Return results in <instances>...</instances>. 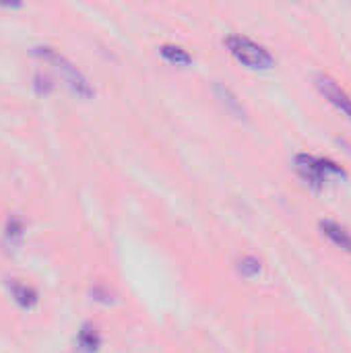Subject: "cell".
Masks as SVG:
<instances>
[{"label": "cell", "mask_w": 351, "mask_h": 353, "mask_svg": "<svg viewBox=\"0 0 351 353\" xmlns=\"http://www.w3.org/2000/svg\"><path fill=\"white\" fill-rule=\"evenodd\" d=\"M35 87H37V91H39V93H48L54 85L50 83V79H48L46 74L37 72V74H35Z\"/></svg>", "instance_id": "12"}, {"label": "cell", "mask_w": 351, "mask_h": 353, "mask_svg": "<svg viewBox=\"0 0 351 353\" xmlns=\"http://www.w3.org/2000/svg\"><path fill=\"white\" fill-rule=\"evenodd\" d=\"M228 52L244 66L248 68H271L275 64L273 54L269 52V48H265L263 43L254 41L248 35L242 33H230L223 39Z\"/></svg>", "instance_id": "3"}, {"label": "cell", "mask_w": 351, "mask_h": 353, "mask_svg": "<svg viewBox=\"0 0 351 353\" xmlns=\"http://www.w3.org/2000/svg\"><path fill=\"white\" fill-rule=\"evenodd\" d=\"M236 269H238V273L242 277H248L250 279V277H257L261 273V261L254 259V256H250V254H246V256L238 259Z\"/></svg>", "instance_id": "10"}, {"label": "cell", "mask_w": 351, "mask_h": 353, "mask_svg": "<svg viewBox=\"0 0 351 353\" xmlns=\"http://www.w3.org/2000/svg\"><path fill=\"white\" fill-rule=\"evenodd\" d=\"M23 232H25V223H23V219H21V217H17V215H10V217H8V221H6V238L10 240V244L19 242V240L23 238Z\"/></svg>", "instance_id": "11"}, {"label": "cell", "mask_w": 351, "mask_h": 353, "mask_svg": "<svg viewBox=\"0 0 351 353\" xmlns=\"http://www.w3.org/2000/svg\"><path fill=\"white\" fill-rule=\"evenodd\" d=\"M10 296H12V300H14L21 308H25V310H31V308L39 302L37 292H35L31 285H27V283H23V281H17V279L10 283Z\"/></svg>", "instance_id": "7"}, {"label": "cell", "mask_w": 351, "mask_h": 353, "mask_svg": "<svg viewBox=\"0 0 351 353\" xmlns=\"http://www.w3.org/2000/svg\"><path fill=\"white\" fill-rule=\"evenodd\" d=\"M296 170L304 182H308L314 190H321L333 178H348V172L329 157H317L310 153L296 155Z\"/></svg>", "instance_id": "2"}, {"label": "cell", "mask_w": 351, "mask_h": 353, "mask_svg": "<svg viewBox=\"0 0 351 353\" xmlns=\"http://www.w3.org/2000/svg\"><path fill=\"white\" fill-rule=\"evenodd\" d=\"M319 91L323 93L325 99H329L339 112H343L348 118L351 120V95L331 77V74H325V72H319L317 79H314Z\"/></svg>", "instance_id": "4"}, {"label": "cell", "mask_w": 351, "mask_h": 353, "mask_svg": "<svg viewBox=\"0 0 351 353\" xmlns=\"http://www.w3.org/2000/svg\"><path fill=\"white\" fill-rule=\"evenodd\" d=\"M77 345L83 353H95L101 345V337H99V331L93 327V325H85L79 335H77Z\"/></svg>", "instance_id": "9"}, {"label": "cell", "mask_w": 351, "mask_h": 353, "mask_svg": "<svg viewBox=\"0 0 351 353\" xmlns=\"http://www.w3.org/2000/svg\"><path fill=\"white\" fill-rule=\"evenodd\" d=\"M159 54L166 62L174 64V66H188L192 64V56L186 48L182 46H176V43H163L159 48Z\"/></svg>", "instance_id": "8"}, {"label": "cell", "mask_w": 351, "mask_h": 353, "mask_svg": "<svg viewBox=\"0 0 351 353\" xmlns=\"http://www.w3.org/2000/svg\"><path fill=\"white\" fill-rule=\"evenodd\" d=\"M35 56H39L41 60H46L48 64L54 66V70L62 77L64 85L77 95V97H83V99H91L95 95V89L91 85V81L64 56L60 54L56 48H50V46H39L33 50Z\"/></svg>", "instance_id": "1"}, {"label": "cell", "mask_w": 351, "mask_h": 353, "mask_svg": "<svg viewBox=\"0 0 351 353\" xmlns=\"http://www.w3.org/2000/svg\"><path fill=\"white\" fill-rule=\"evenodd\" d=\"M321 232H323L337 248H341V250H345V252H350L351 254V232L345 225H341V223H337V221H331V219H323V221H321Z\"/></svg>", "instance_id": "5"}, {"label": "cell", "mask_w": 351, "mask_h": 353, "mask_svg": "<svg viewBox=\"0 0 351 353\" xmlns=\"http://www.w3.org/2000/svg\"><path fill=\"white\" fill-rule=\"evenodd\" d=\"M215 95H217V99L221 101V105H223L232 116H236V118H246V110H244L242 101L238 99V95H236L230 87L217 83V85H215Z\"/></svg>", "instance_id": "6"}]
</instances>
